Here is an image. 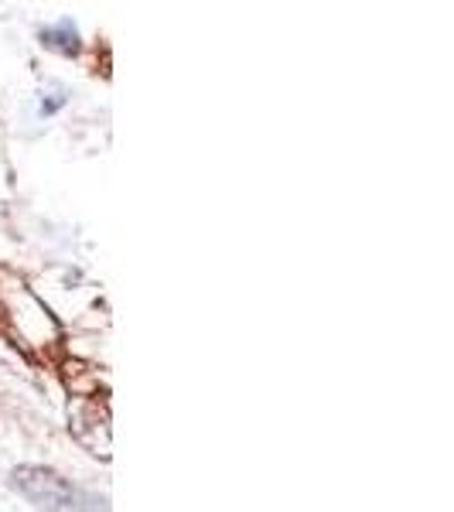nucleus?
I'll list each match as a JSON object with an SVG mask.
<instances>
[{"label": "nucleus", "mask_w": 454, "mask_h": 512, "mask_svg": "<svg viewBox=\"0 0 454 512\" xmlns=\"http://www.w3.org/2000/svg\"><path fill=\"white\" fill-rule=\"evenodd\" d=\"M14 489L45 512H93L89 495H82L69 478H62L52 468H41V465L18 468L14 472Z\"/></svg>", "instance_id": "obj_1"}, {"label": "nucleus", "mask_w": 454, "mask_h": 512, "mask_svg": "<svg viewBox=\"0 0 454 512\" xmlns=\"http://www.w3.org/2000/svg\"><path fill=\"white\" fill-rule=\"evenodd\" d=\"M41 38H45L48 48H59L62 55H76L79 52V35H76V28H72V21H59L55 28L41 31Z\"/></svg>", "instance_id": "obj_2"}]
</instances>
